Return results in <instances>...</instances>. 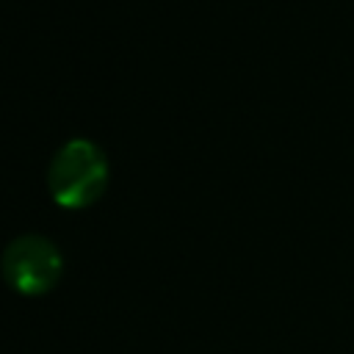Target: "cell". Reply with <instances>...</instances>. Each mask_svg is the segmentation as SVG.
Masks as SVG:
<instances>
[{"label":"cell","mask_w":354,"mask_h":354,"mask_svg":"<svg viewBox=\"0 0 354 354\" xmlns=\"http://www.w3.org/2000/svg\"><path fill=\"white\" fill-rule=\"evenodd\" d=\"M108 158L88 138H72L55 149L47 166L50 196L61 207H88L108 185Z\"/></svg>","instance_id":"cell-1"},{"label":"cell","mask_w":354,"mask_h":354,"mask_svg":"<svg viewBox=\"0 0 354 354\" xmlns=\"http://www.w3.org/2000/svg\"><path fill=\"white\" fill-rule=\"evenodd\" d=\"M0 271L11 290L22 296H41L55 288L64 271L61 249L39 232H25L8 241L0 254Z\"/></svg>","instance_id":"cell-2"}]
</instances>
